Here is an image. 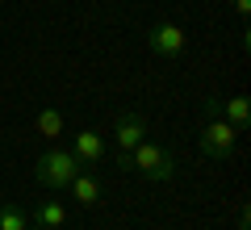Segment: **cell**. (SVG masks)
I'll use <instances>...</instances> for the list:
<instances>
[{
  "label": "cell",
  "instance_id": "obj_1",
  "mask_svg": "<svg viewBox=\"0 0 251 230\" xmlns=\"http://www.w3.org/2000/svg\"><path fill=\"white\" fill-rule=\"evenodd\" d=\"M80 172H84L80 159H75L72 151H63V147L42 151V155H38V163H34V180H38L42 188H54V193H59V188H67Z\"/></svg>",
  "mask_w": 251,
  "mask_h": 230
},
{
  "label": "cell",
  "instance_id": "obj_2",
  "mask_svg": "<svg viewBox=\"0 0 251 230\" xmlns=\"http://www.w3.org/2000/svg\"><path fill=\"white\" fill-rule=\"evenodd\" d=\"M130 168L138 172L143 180H151V184H168L172 176H176V159H172V151L168 147H159V142H151V138H143L134 151H130Z\"/></svg>",
  "mask_w": 251,
  "mask_h": 230
},
{
  "label": "cell",
  "instance_id": "obj_3",
  "mask_svg": "<svg viewBox=\"0 0 251 230\" xmlns=\"http://www.w3.org/2000/svg\"><path fill=\"white\" fill-rule=\"evenodd\" d=\"M234 147H239V130L226 126L222 117H209L201 126V155H209V159H230Z\"/></svg>",
  "mask_w": 251,
  "mask_h": 230
},
{
  "label": "cell",
  "instance_id": "obj_4",
  "mask_svg": "<svg viewBox=\"0 0 251 230\" xmlns=\"http://www.w3.org/2000/svg\"><path fill=\"white\" fill-rule=\"evenodd\" d=\"M147 138V117L138 113V109H126V113H117L113 122V142H117V159H130V151L138 147V142Z\"/></svg>",
  "mask_w": 251,
  "mask_h": 230
},
{
  "label": "cell",
  "instance_id": "obj_5",
  "mask_svg": "<svg viewBox=\"0 0 251 230\" xmlns=\"http://www.w3.org/2000/svg\"><path fill=\"white\" fill-rule=\"evenodd\" d=\"M147 46H151V54H159V59H176V54L184 51V29H180L176 21H155V26L147 29Z\"/></svg>",
  "mask_w": 251,
  "mask_h": 230
},
{
  "label": "cell",
  "instance_id": "obj_6",
  "mask_svg": "<svg viewBox=\"0 0 251 230\" xmlns=\"http://www.w3.org/2000/svg\"><path fill=\"white\" fill-rule=\"evenodd\" d=\"M105 134H97V130H80V134H72V155L80 159V168H92V163H100L105 159Z\"/></svg>",
  "mask_w": 251,
  "mask_h": 230
},
{
  "label": "cell",
  "instance_id": "obj_7",
  "mask_svg": "<svg viewBox=\"0 0 251 230\" xmlns=\"http://www.w3.org/2000/svg\"><path fill=\"white\" fill-rule=\"evenodd\" d=\"M72 197H75V205H84V209H92V205H100V180L92 176V172H80V176L72 180Z\"/></svg>",
  "mask_w": 251,
  "mask_h": 230
},
{
  "label": "cell",
  "instance_id": "obj_8",
  "mask_svg": "<svg viewBox=\"0 0 251 230\" xmlns=\"http://www.w3.org/2000/svg\"><path fill=\"white\" fill-rule=\"evenodd\" d=\"M63 222H67V209H63L59 201H38V205H34V226H42V230H59Z\"/></svg>",
  "mask_w": 251,
  "mask_h": 230
},
{
  "label": "cell",
  "instance_id": "obj_9",
  "mask_svg": "<svg viewBox=\"0 0 251 230\" xmlns=\"http://www.w3.org/2000/svg\"><path fill=\"white\" fill-rule=\"evenodd\" d=\"M222 122L226 126H234V130H247V122H251V105H247V97H230V101H226V105H222Z\"/></svg>",
  "mask_w": 251,
  "mask_h": 230
},
{
  "label": "cell",
  "instance_id": "obj_10",
  "mask_svg": "<svg viewBox=\"0 0 251 230\" xmlns=\"http://www.w3.org/2000/svg\"><path fill=\"white\" fill-rule=\"evenodd\" d=\"M34 126H38V134H42L46 142H59L63 138V113H59V109H38Z\"/></svg>",
  "mask_w": 251,
  "mask_h": 230
},
{
  "label": "cell",
  "instance_id": "obj_11",
  "mask_svg": "<svg viewBox=\"0 0 251 230\" xmlns=\"http://www.w3.org/2000/svg\"><path fill=\"white\" fill-rule=\"evenodd\" d=\"M29 222H25V213L17 209L13 201H0V230H25Z\"/></svg>",
  "mask_w": 251,
  "mask_h": 230
},
{
  "label": "cell",
  "instance_id": "obj_12",
  "mask_svg": "<svg viewBox=\"0 0 251 230\" xmlns=\"http://www.w3.org/2000/svg\"><path fill=\"white\" fill-rule=\"evenodd\" d=\"M205 117H222V101H205Z\"/></svg>",
  "mask_w": 251,
  "mask_h": 230
},
{
  "label": "cell",
  "instance_id": "obj_13",
  "mask_svg": "<svg viewBox=\"0 0 251 230\" xmlns=\"http://www.w3.org/2000/svg\"><path fill=\"white\" fill-rule=\"evenodd\" d=\"M247 226H251V213H247V201H243L239 205V230H247Z\"/></svg>",
  "mask_w": 251,
  "mask_h": 230
},
{
  "label": "cell",
  "instance_id": "obj_14",
  "mask_svg": "<svg viewBox=\"0 0 251 230\" xmlns=\"http://www.w3.org/2000/svg\"><path fill=\"white\" fill-rule=\"evenodd\" d=\"M234 9H239V17H247V13H251V0H234Z\"/></svg>",
  "mask_w": 251,
  "mask_h": 230
},
{
  "label": "cell",
  "instance_id": "obj_15",
  "mask_svg": "<svg viewBox=\"0 0 251 230\" xmlns=\"http://www.w3.org/2000/svg\"><path fill=\"white\" fill-rule=\"evenodd\" d=\"M25 230H42V226H25Z\"/></svg>",
  "mask_w": 251,
  "mask_h": 230
}]
</instances>
